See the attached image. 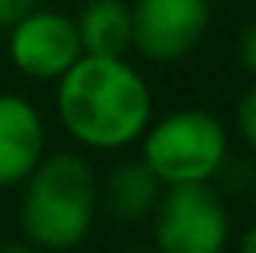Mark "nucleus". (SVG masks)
Instances as JSON below:
<instances>
[{
	"instance_id": "13",
	"label": "nucleus",
	"mask_w": 256,
	"mask_h": 253,
	"mask_svg": "<svg viewBox=\"0 0 256 253\" xmlns=\"http://www.w3.org/2000/svg\"><path fill=\"white\" fill-rule=\"evenodd\" d=\"M237 253H256V224H253V228H246L244 234H240Z\"/></svg>"
},
{
	"instance_id": "4",
	"label": "nucleus",
	"mask_w": 256,
	"mask_h": 253,
	"mask_svg": "<svg viewBox=\"0 0 256 253\" xmlns=\"http://www.w3.org/2000/svg\"><path fill=\"white\" fill-rule=\"evenodd\" d=\"M152 237L159 253H224L230 214L211 182L166 185L152 208Z\"/></svg>"
},
{
	"instance_id": "15",
	"label": "nucleus",
	"mask_w": 256,
	"mask_h": 253,
	"mask_svg": "<svg viewBox=\"0 0 256 253\" xmlns=\"http://www.w3.org/2000/svg\"><path fill=\"white\" fill-rule=\"evenodd\" d=\"M124 253H159V250H124Z\"/></svg>"
},
{
	"instance_id": "11",
	"label": "nucleus",
	"mask_w": 256,
	"mask_h": 253,
	"mask_svg": "<svg viewBox=\"0 0 256 253\" xmlns=\"http://www.w3.org/2000/svg\"><path fill=\"white\" fill-rule=\"evenodd\" d=\"M237 62L244 65V72L256 82V23L244 26V32L237 36Z\"/></svg>"
},
{
	"instance_id": "5",
	"label": "nucleus",
	"mask_w": 256,
	"mask_h": 253,
	"mask_svg": "<svg viewBox=\"0 0 256 253\" xmlns=\"http://www.w3.org/2000/svg\"><path fill=\"white\" fill-rule=\"evenodd\" d=\"M6 56L13 68L32 82H58L84 52L75 20L58 10L32 6L6 30Z\"/></svg>"
},
{
	"instance_id": "6",
	"label": "nucleus",
	"mask_w": 256,
	"mask_h": 253,
	"mask_svg": "<svg viewBox=\"0 0 256 253\" xmlns=\"http://www.w3.org/2000/svg\"><path fill=\"white\" fill-rule=\"evenodd\" d=\"M133 49L150 62H178L198 49L211 23L208 0H136L130 6Z\"/></svg>"
},
{
	"instance_id": "7",
	"label": "nucleus",
	"mask_w": 256,
	"mask_h": 253,
	"mask_svg": "<svg viewBox=\"0 0 256 253\" xmlns=\"http://www.w3.org/2000/svg\"><path fill=\"white\" fill-rule=\"evenodd\" d=\"M46 156V124L20 94H0V188L23 185Z\"/></svg>"
},
{
	"instance_id": "8",
	"label": "nucleus",
	"mask_w": 256,
	"mask_h": 253,
	"mask_svg": "<svg viewBox=\"0 0 256 253\" xmlns=\"http://www.w3.org/2000/svg\"><path fill=\"white\" fill-rule=\"evenodd\" d=\"M166 185L156 178V172L143 162V159H124L114 166L110 176L104 182V204L110 218L124 224H136L146 214H152L159 195Z\"/></svg>"
},
{
	"instance_id": "9",
	"label": "nucleus",
	"mask_w": 256,
	"mask_h": 253,
	"mask_svg": "<svg viewBox=\"0 0 256 253\" xmlns=\"http://www.w3.org/2000/svg\"><path fill=\"white\" fill-rule=\"evenodd\" d=\"M75 30L84 56H124L133 46L130 6L124 0H88Z\"/></svg>"
},
{
	"instance_id": "10",
	"label": "nucleus",
	"mask_w": 256,
	"mask_h": 253,
	"mask_svg": "<svg viewBox=\"0 0 256 253\" xmlns=\"http://www.w3.org/2000/svg\"><path fill=\"white\" fill-rule=\"evenodd\" d=\"M237 130H240V136H244V143L250 146V150H256V84L237 104Z\"/></svg>"
},
{
	"instance_id": "12",
	"label": "nucleus",
	"mask_w": 256,
	"mask_h": 253,
	"mask_svg": "<svg viewBox=\"0 0 256 253\" xmlns=\"http://www.w3.org/2000/svg\"><path fill=\"white\" fill-rule=\"evenodd\" d=\"M32 6H39V0H0V30H10Z\"/></svg>"
},
{
	"instance_id": "14",
	"label": "nucleus",
	"mask_w": 256,
	"mask_h": 253,
	"mask_svg": "<svg viewBox=\"0 0 256 253\" xmlns=\"http://www.w3.org/2000/svg\"><path fill=\"white\" fill-rule=\"evenodd\" d=\"M0 253H39L30 240H4L0 244Z\"/></svg>"
},
{
	"instance_id": "2",
	"label": "nucleus",
	"mask_w": 256,
	"mask_h": 253,
	"mask_svg": "<svg viewBox=\"0 0 256 253\" xmlns=\"http://www.w3.org/2000/svg\"><path fill=\"white\" fill-rule=\"evenodd\" d=\"M20 221L36 250L65 253L91 234L98 218V176L78 152H52L26 176Z\"/></svg>"
},
{
	"instance_id": "3",
	"label": "nucleus",
	"mask_w": 256,
	"mask_h": 253,
	"mask_svg": "<svg viewBox=\"0 0 256 253\" xmlns=\"http://www.w3.org/2000/svg\"><path fill=\"white\" fill-rule=\"evenodd\" d=\"M140 159L162 185L211 182L227 166V130L214 114L182 108L150 120L140 136Z\"/></svg>"
},
{
	"instance_id": "1",
	"label": "nucleus",
	"mask_w": 256,
	"mask_h": 253,
	"mask_svg": "<svg viewBox=\"0 0 256 253\" xmlns=\"http://www.w3.org/2000/svg\"><path fill=\"white\" fill-rule=\"evenodd\" d=\"M56 84L58 120L88 150H126L152 120V91L124 56H82Z\"/></svg>"
}]
</instances>
